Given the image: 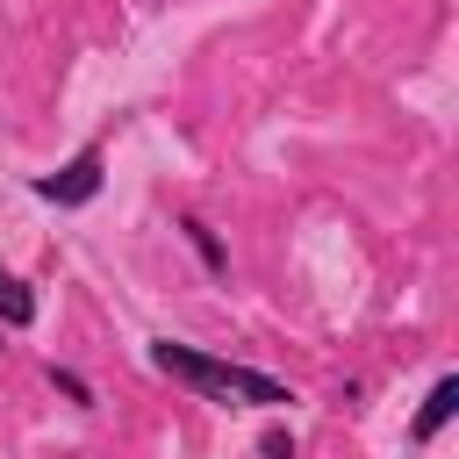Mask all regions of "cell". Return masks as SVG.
<instances>
[{
    "label": "cell",
    "mask_w": 459,
    "mask_h": 459,
    "mask_svg": "<svg viewBox=\"0 0 459 459\" xmlns=\"http://www.w3.org/2000/svg\"><path fill=\"white\" fill-rule=\"evenodd\" d=\"M151 366L172 373L179 387L222 402V409H287V402H294L287 380H273V373H258V366H237V359H215V351H194V344H179V337H151Z\"/></svg>",
    "instance_id": "obj_1"
},
{
    "label": "cell",
    "mask_w": 459,
    "mask_h": 459,
    "mask_svg": "<svg viewBox=\"0 0 459 459\" xmlns=\"http://www.w3.org/2000/svg\"><path fill=\"white\" fill-rule=\"evenodd\" d=\"M100 179H108V151H100V143H79L57 172H36L29 194H36V201H57V208H86V201L100 194Z\"/></svg>",
    "instance_id": "obj_2"
},
{
    "label": "cell",
    "mask_w": 459,
    "mask_h": 459,
    "mask_svg": "<svg viewBox=\"0 0 459 459\" xmlns=\"http://www.w3.org/2000/svg\"><path fill=\"white\" fill-rule=\"evenodd\" d=\"M452 409H459V380H452V373H437V380H430V394H423V409L409 416V445H416V452H423V445H437V430L452 423Z\"/></svg>",
    "instance_id": "obj_3"
},
{
    "label": "cell",
    "mask_w": 459,
    "mask_h": 459,
    "mask_svg": "<svg viewBox=\"0 0 459 459\" xmlns=\"http://www.w3.org/2000/svg\"><path fill=\"white\" fill-rule=\"evenodd\" d=\"M172 230H179V244L201 258V273H208V280H230V244L215 237V222H201V215H179Z\"/></svg>",
    "instance_id": "obj_4"
},
{
    "label": "cell",
    "mask_w": 459,
    "mask_h": 459,
    "mask_svg": "<svg viewBox=\"0 0 459 459\" xmlns=\"http://www.w3.org/2000/svg\"><path fill=\"white\" fill-rule=\"evenodd\" d=\"M29 323H36V294H29V280L0 273V330H29Z\"/></svg>",
    "instance_id": "obj_5"
},
{
    "label": "cell",
    "mask_w": 459,
    "mask_h": 459,
    "mask_svg": "<svg viewBox=\"0 0 459 459\" xmlns=\"http://www.w3.org/2000/svg\"><path fill=\"white\" fill-rule=\"evenodd\" d=\"M50 387H57L72 409H93V402H100V394H93V380H86L79 366H57V359H50Z\"/></svg>",
    "instance_id": "obj_6"
},
{
    "label": "cell",
    "mask_w": 459,
    "mask_h": 459,
    "mask_svg": "<svg viewBox=\"0 0 459 459\" xmlns=\"http://www.w3.org/2000/svg\"><path fill=\"white\" fill-rule=\"evenodd\" d=\"M258 459H301V445H294V430H280V423H265V430H258Z\"/></svg>",
    "instance_id": "obj_7"
}]
</instances>
